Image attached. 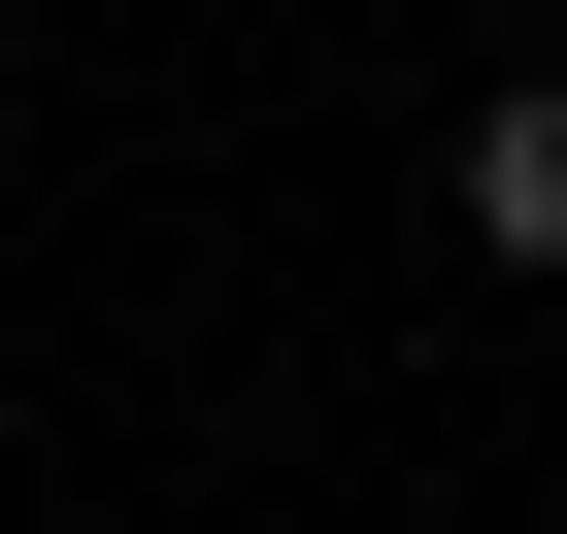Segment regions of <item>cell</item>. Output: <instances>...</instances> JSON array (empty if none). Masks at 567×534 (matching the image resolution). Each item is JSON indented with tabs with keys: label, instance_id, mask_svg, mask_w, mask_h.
Segmentation results:
<instances>
[{
	"label": "cell",
	"instance_id": "6da1fadb",
	"mask_svg": "<svg viewBox=\"0 0 567 534\" xmlns=\"http://www.w3.org/2000/svg\"><path fill=\"white\" fill-rule=\"evenodd\" d=\"M467 267H567V68L467 101Z\"/></svg>",
	"mask_w": 567,
	"mask_h": 534
}]
</instances>
